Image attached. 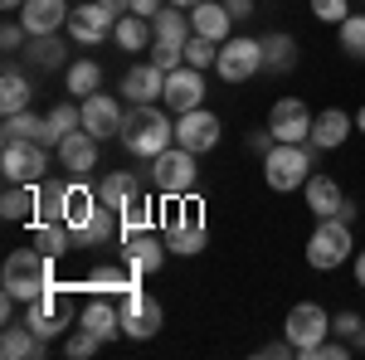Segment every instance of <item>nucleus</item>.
<instances>
[{
    "label": "nucleus",
    "instance_id": "obj_46",
    "mask_svg": "<svg viewBox=\"0 0 365 360\" xmlns=\"http://www.w3.org/2000/svg\"><path fill=\"white\" fill-rule=\"evenodd\" d=\"M312 15H317L322 25H341V20L351 15V5H346V0H312Z\"/></svg>",
    "mask_w": 365,
    "mask_h": 360
},
{
    "label": "nucleus",
    "instance_id": "obj_30",
    "mask_svg": "<svg viewBox=\"0 0 365 360\" xmlns=\"http://www.w3.org/2000/svg\"><path fill=\"white\" fill-rule=\"evenodd\" d=\"M151 34L161 39V44H190V15L180 10V5H161V15H151Z\"/></svg>",
    "mask_w": 365,
    "mask_h": 360
},
{
    "label": "nucleus",
    "instance_id": "obj_19",
    "mask_svg": "<svg viewBox=\"0 0 365 360\" xmlns=\"http://www.w3.org/2000/svg\"><path fill=\"white\" fill-rule=\"evenodd\" d=\"M122 103L117 98H108V93H93V98H83V132H93L98 141H108L122 132Z\"/></svg>",
    "mask_w": 365,
    "mask_h": 360
},
{
    "label": "nucleus",
    "instance_id": "obj_35",
    "mask_svg": "<svg viewBox=\"0 0 365 360\" xmlns=\"http://www.w3.org/2000/svg\"><path fill=\"white\" fill-rule=\"evenodd\" d=\"M151 39H156V34H151V20H141V15H122L117 29H113V44L122 54H141Z\"/></svg>",
    "mask_w": 365,
    "mask_h": 360
},
{
    "label": "nucleus",
    "instance_id": "obj_39",
    "mask_svg": "<svg viewBox=\"0 0 365 360\" xmlns=\"http://www.w3.org/2000/svg\"><path fill=\"white\" fill-rule=\"evenodd\" d=\"M29 98H34L29 78L20 68H5V78H0V112H5V117H10V112H25Z\"/></svg>",
    "mask_w": 365,
    "mask_h": 360
},
{
    "label": "nucleus",
    "instance_id": "obj_28",
    "mask_svg": "<svg viewBox=\"0 0 365 360\" xmlns=\"http://www.w3.org/2000/svg\"><path fill=\"white\" fill-rule=\"evenodd\" d=\"M297 39L292 34H282V29H273V34H263V73H292L297 68Z\"/></svg>",
    "mask_w": 365,
    "mask_h": 360
},
{
    "label": "nucleus",
    "instance_id": "obj_22",
    "mask_svg": "<svg viewBox=\"0 0 365 360\" xmlns=\"http://www.w3.org/2000/svg\"><path fill=\"white\" fill-rule=\"evenodd\" d=\"M351 132H356V117H351V112H341V108H327V112H317L307 141L317 146V151H336V146H346Z\"/></svg>",
    "mask_w": 365,
    "mask_h": 360
},
{
    "label": "nucleus",
    "instance_id": "obj_10",
    "mask_svg": "<svg viewBox=\"0 0 365 360\" xmlns=\"http://www.w3.org/2000/svg\"><path fill=\"white\" fill-rule=\"evenodd\" d=\"M195 151H185V146H166L156 161H151V180H156V190L161 195H190L195 190Z\"/></svg>",
    "mask_w": 365,
    "mask_h": 360
},
{
    "label": "nucleus",
    "instance_id": "obj_59",
    "mask_svg": "<svg viewBox=\"0 0 365 360\" xmlns=\"http://www.w3.org/2000/svg\"><path fill=\"white\" fill-rule=\"evenodd\" d=\"M361 346H365V326H361Z\"/></svg>",
    "mask_w": 365,
    "mask_h": 360
},
{
    "label": "nucleus",
    "instance_id": "obj_11",
    "mask_svg": "<svg viewBox=\"0 0 365 360\" xmlns=\"http://www.w3.org/2000/svg\"><path fill=\"white\" fill-rule=\"evenodd\" d=\"M117 312H122V336H132V341H151V336L161 331V302L151 297V292H141V287H132V292H122V297H113Z\"/></svg>",
    "mask_w": 365,
    "mask_h": 360
},
{
    "label": "nucleus",
    "instance_id": "obj_47",
    "mask_svg": "<svg viewBox=\"0 0 365 360\" xmlns=\"http://www.w3.org/2000/svg\"><path fill=\"white\" fill-rule=\"evenodd\" d=\"M361 326H365V317H356V312H341L336 322H331L336 336H361Z\"/></svg>",
    "mask_w": 365,
    "mask_h": 360
},
{
    "label": "nucleus",
    "instance_id": "obj_13",
    "mask_svg": "<svg viewBox=\"0 0 365 360\" xmlns=\"http://www.w3.org/2000/svg\"><path fill=\"white\" fill-rule=\"evenodd\" d=\"M113 29H117V15L103 0H88V5L68 10V39H78V44H103Z\"/></svg>",
    "mask_w": 365,
    "mask_h": 360
},
{
    "label": "nucleus",
    "instance_id": "obj_24",
    "mask_svg": "<svg viewBox=\"0 0 365 360\" xmlns=\"http://www.w3.org/2000/svg\"><path fill=\"white\" fill-rule=\"evenodd\" d=\"M49 351L44 336H34L29 322H5V336H0V356L5 360H39Z\"/></svg>",
    "mask_w": 365,
    "mask_h": 360
},
{
    "label": "nucleus",
    "instance_id": "obj_38",
    "mask_svg": "<svg viewBox=\"0 0 365 360\" xmlns=\"http://www.w3.org/2000/svg\"><path fill=\"white\" fill-rule=\"evenodd\" d=\"M63 78H68V93H73V98H93V93H103V68H98L93 58H73V63L63 68Z\"/></svg>",
    "mask_w": 365,
    "mask_h": 360
},
{
    "label": "nucleus",
    "instance_id": "obj_4",
    "mask_svg": "<svg viewBox=\"0 0 365 360\" xmlns=\"http://www.w3.org/2000/svg\"><path fill=\"white\" fill-rule=\"evenodd\" d=\"M312 141H278L268 156H263V180H268V190H302L307 185V175H312Z\"/></svg>",
    "mask_w": 365,
    "mask_h": 360
},
{
    "label": "nucleus",
    "instance_id": "obj_17",
    "mask_svg": "<svg viewBox=\"0 0 365 360\" xmlns=\"http://www.w3.org/2000/svg\"><path fill=\"white\" fill-rule=\"evenodd\" d=\"M58 166L68 170L73 180H88L93 170H98V137L93 132H68V137L58 141Z\"/></svg>",
    "mask_w": 365,
    "mask_h": 360
},
{
    "label": "nucleus",
    "instance_id": "obj_48",
    "mask_svg": "<svg viewBox=\"0 0 365 360\" xmlns=\"http://www.w3.org/2000/svg\"><path fill=\"white\" fill-rule=\"evenodd\" d=\"M312 360H346V336H341V341H322V346L312 351Z\"/></svg>",
    "mask_w": 365,
    "mask_h": 360
},
{
    "label": "nucleus",
    "instance_id": "obj_6",
    "mask_svg": "<svg viewBox=\"0 0 365 360\" xmlns=\"http://www.w3.org/2000/svg\"><path fill=\"white\" fill-rule=\"evenodd\" d=\"M307 263L317 268V273H331V268H341L346 258H356V239H351V224L346 220H322L317 229H312L307 239Z\"/></svg>",
    "mask_w": 365,
    "mask_h": 360
},
{
    "label": "nucleus",
    "instance_id": "obj_1",
    "mask_svg": "<svg viewBox=\"0 0 365 360\" xmlns=\"http://www.w3.org/2000/svg\"><path fill=\"white\" fill-rule=\"evenodd\" d=\"M117 141H122L132 156L156 161L166 146H175V122H170V117L156 108V103H132V108H127V117H122V132H117Z\"/></svg>",
    "mask_w": 365,
    "mask_h": 360
},
{
    "label": "nucleus",
    "instance_id": "obj_57",
    "mask_svg": "<svg viewBox=\"0 0 365 360\" xmlns=\"http://www.w3.org/2000/svg\"><path fill=\"white\" fill-rule=\"evenodd\" d=\"M166 5H180V10H195L200 0H166Z\"/></svg>",
    "mask_w": 365,
    "mask_h": 360
},
{
    "label": "nucleus",
    "instance_id": "obj_27",
    "mask_svg": "<svg viewBox=\"0 0 365 360\" xmlns=\"http://www.w3.org/2000/svg\"><path fill=\"white\" fill-rule=\"evenodd\" d=\"M229 25H234L229 5H215V0H200L195 10H190V29H195V34H205V39H215V44H225V39H229Z\"/></svg>",
    "mask_w": 365,
    "mask_h": 360
},
{
    "label": "nucleus",
    "instance_id": "obj_20",
    "mask_svg": "<svg viewBox=\"0 0 365 360\" xmlns=\"http://www.w3.org/2000/svg\"><path fill=\"white\" fill-rule=\"evenodd\" d=\"M68 10H73L68 0H25L15 15L25 20L29 34H58V29L68 25Z\"/></svg>",
    "mask_w": 365,
    "mask_h": 360
},
{
    "label": "nucleus",
    "instance_id": "obj_21",
    "mask_svg": "<svg viewBox=\"0 0 365 360\" xmlns=\"http://www.w3.org/2000/svg\"><path fill=\"white\" fill-rule=\"evenodd\" d=\"M122 98L127 103H161L166 98V73L146 58L137 68H127V78H122Z\"/></svg>",
    "mask_w": 365,
    "mask_h": 360
},
{
    "label": "nucleus",
    "instance_id": "obj_55",
    "mask_svg": "<svg viewBox=\"0 0 365 360\" xmlns=\"http://www.w3.org/2000/svg\"><path fill=\"white\" fill-rule=\"evenodd\" d=\"M103 5H108V10H113L117 20H122V15H132V0H103Z\"/></svg>",
    "mask_w": 365,
    "mask_h": 360
},
{
    "label": "nucleus",
    "instance_id": "obj_29",
    "mask_svg": "<svg viewBox=\"0 0 365 360\" xmlns=\"http://www.w3.org/2000/svg\"><path fill=\"white\" fill-rule=\"evenodd\" d=\"M98 215V190L88 185V180H68V200H63V224L78 234L88 220Z\"/></svg>",
    "mask_w": 365,
    "mask_h": 360
},
{
    "label": "nucleus",
    "instance_id": "obj_2",
    "mask_svg": "<svg viewBox=\"0 0 365 360\" xmlns=\"http://www.w3.org/2000/svg\"><path fill=\"white\" fill-rule=\"evenodd\" d=\"M161 239H166L170 253L190 258V253L205 249V200L195 190L190 195H166L161 205Z\"/></svg>",
    "mask_w": 365,
    "mask_h": 360
},
{
    "label": "nucleus",
    "instance_id": "obj_34",
    "mask_svg": "<svg viewBox=\"0 0 365 360\" xmlns=\"http://www.w3.org/2000/svg\"><path fill=\"white\" fill-rule=\"evenodd\" d=\"M137 195H141V180H137V175H127V170H113V175L98 180V200L113 205V210H127Z\"/></svg>",
    "mask_w": 365,
    "mask_h": 360
},
{
    "label": "nucleus",
    "instance_id": "obj_45",
    "mask_svg": "<svg viewBox=\"0 0 365 360\" xmlns=\"http://www.w3.org/2000/svg\"><path fill=\"white\" fill-rule=\"evenodd\" d=\"M29 44V29H25V20L15 15V20H5V29H0V49L5 54H15V49H25Z\"/></svg>",
    "mask_w": 365,
    "mask_h": 360
},
{
    "label": "nucleus",
    "instance_id": "obj_51",
    "mask_svg": "<svg viewBox=\"0 0 365 360\" xmlns=\"http://www.w3.org/2000/svg\"><path fill=\"white\" fill-rule=\"evenodd\" d=\"M225 5H229L234 20H249V15H253V0H225Z\"/></svg>",
    "mask_w": 365,
    "mask_h": 360
},
{
    "label": "nucleus",
    "instance_id": "obj_56",
    "mask_svg": "<svg viewBox=\"0 0 365 360\" xmlns=\"http://www.w3.org/2000/svg\"><path fill=\"white\" fill-rule=\"evenodd\" d=\"M20 5H25V0H0V10H10V15H15Z\"/></svg>",
    "mask_w": 365,
    "mask_h": 360
},
{
    "label": "nucleus",
    "instance_id": "obj_58",
    "mask_svg": "<svg viewBox=\"0 0 365 360\" xmlns=\"http://www.w3.org/2000/svg\"><path fill=\"white\" fill-rule=\"evenodd\" d=\"M356 132H365V108H361V112H356Z\"/></svg>",
    "mask_w": 365,
    "mask_h": 360
},
{
    "label": "nucleus",
    "instance_id": "obj_43",
    "mask_svg": "<svg viewBox=\"0 0 365 360\" xmlns=\"http://www.w3.org/2000/svg\"><path fill=\"white\" fill-rule=\"evenodd\" d=\"M146 58H151L161 73H170V68H180V63H185V44H161V39H151Z\"/></svg>",
    "mask_w": 365,
    "mask_h": 360
},
{
    "label": "nucleus",
    "instance_id": "obj_9",
    "mask_svg": "<svg viewBox=\"0 0 365 360\" xmlns=\"http://www.w3.org/2000/svg\"><path fill=\"white\" fill-rule=\"evenodd\" d=\"M258 68H263V39L229 34L225 44H220V63H215V73H220L225 83H249Z\"/></svg>",
    "mask_w": 365,
    "mask_h": 360
},
{
    "label": "nucleus",
    "instance_id": "obj_52",
    "mask_svg": "<svg viewBox=\"0 0 365 360\" xmlns=\"http://www.w3.org/2000/svg\"><path fill=\"white\" fill-rule=\"evenodd\" d=\"M15 302H20V297H10V292H0V322H15Z\"/></svg>",
    "mask_w": 365,
    "mask_h": 360
},
{
    "label": "nucleus",
    "instance_id": "obj_54",
    "mask_svg": "<svg viewBox=\"0 0 365 360\" xmlns=\"http://www.w3.org/2000/svg\"><path fill=\"white\" fill-rule=\"evenodd\" d=\"M351 268H356V287H361V292H365V249L356 253V258H351Z\"/></svg>",
    "mask_w": 365,
    "mask_h": 360
},
{
    "label": "nucleus",
    "instance_id": "obj_12",
    "mask_svg": "<svg viewBox=\"0 0 365 360\" xmlns=\"http://www.w3.org/2000/svg\"><path fill=\"white\" fill-rule=\"evenodd\" d=\"M220 137H225V122H220L210 108L175 112V146H185V151L205 156V151H215V146H220Z\"/></svg>",
    "mask_w": 365,
    "mask_h": 360
},
{
    "label": "nucleus",
    "instance_id": "obj_31",
    "mask_svg": "<svg viewBox=\"0 0 365 360\" xmlns=\"http://www.w3.org/2000/svg\"><path fill=\"white\" fill-rule=\"evenodd\" d=\"M29 244L44 253V258H63V253L73 249V229L68 224H29Z\"/></svg>",
    "mask_w": 365,
    "mask_h": 360
},
{
    "label": "nucleus",
    "instance_id": "obj_3",
    "mask_svg": "<svg viewBox=\"0 0 365 360\" xmlns=\"http://www.w3.org/2000/svg\"><path fill=\"white\" fill-rule=\"evenodd\" d=\"M54 258H44V253L34 249H15L5 258V268H0V287L10 292V297H20V302H34V297H44L49 287H54Z\"/></svg>",
    "mask_w": 365,
    "mask_h": 360
},
{
    "label": "nucleus",
    "instance_id": "obj_36",
    "mask_svg": "<svg viewBox=\"0 0 365 360\" xmlns=\"http://www.w3.org/2000/svg\"><path fill=\"white\" fill-rule=\"evenodd\" d=\"M34 205H39L34 185H5V195H0V215L10 224H29L34 220Z\"/></svg>",
    "mask_w": 365,
    "mask_h": 360
},
{
    "label": "nucleus",
    "instance_id": "obj_8",
    "mask_svg": "<svg viewBox=\"0 0 365 360\" xmlns=\"http://www.w3.org/2000/svg\"><path fill=\"white\" fill-rule=\"evenodd\" d=\"M327 331H331V317H327V307H317V302H297L287 312V322H282V336L297 346L302 360H312V351L327 341Z\"/></svg>",
    "mask_w": 365,
    "mask_h": 360
},
{
    "label": "nucleus",
    "instance_id": "obj_40",
    "mask_svg": "<svg viewBox=\"0 0 365 360\" xmlns=\"http://www.w3.org/2000/svg\"><path fill=\"white\" fill-rule=\"evenodd\" d=\"M44 117H49V141H54V151H58V141L83 127V103H78V108H73V103H58V108L44 112Z\"/></svg>",
    "mask_w": 365,
    "mask_h": 360
},
{
    "label": "nucleus",
    "instance_id": "obj_32",
    "mask_svg": "<svg viewBox=\"0 0 365 360\" xmlns=\"http://www.w3.org/2000/svg\"><path fill=\"white\" fill-rule=\"evenodd\" d=\"M39 205L29 224H63V200H68V180H39Z\"/></svg>",
    "mask_w": 365,
    "mask_h": 360
},
{
    "label": "nucleus",
    "instance_id": "obj_41",
    "mask_svg": "<svg viewBox=\"0 0 365 360\" xmlns=\"http://www.w3.org/2000/svg\"><path fill=\"white\" fill-rule=\"evenodd\" d=\"M336 39H341V54L365 58V15H346L336 25Z\"/></svg>",
    "mask_w": 365,
    "mask_h": 360
},
{
    "label": "nucleus",
    "instance_id": "obj_50",
    "mask_svg": "<svg viewBox=\"0 0 365 360\" xmlns=\"http://www.w3.org/2000/svg\"><path fill=\"white\" fill-rule=\"evenodd\" d=\"M161 5H166V0H132V15L151 20V15H161Z\"/></svg>",
    "mask_w": 365,
    "mask_h": 360
},
{
    "label": "nucleus",
    "instance_id": "obj_7",
    "mask_svg": "<svg viewBox=\"0 0 365 360\" xmlns=\"http://www.w3.org/2000/svg\"><path fill=\"white\" fill-rule=\"evenodd\" d=\"M44 170H49V146H39V141H5L0 146L5 185H39Z\"/></svg>",
    "mask_w": 365,
    "mask_h": 360
},
{
    "label": "nucleus",
    "instance_id": "obj_49",
    "mask_svg": "<svg viewBox=\"0 0 365 360\" xmlns=\"http://www.w3.org/2000/svg\"><path fill=\"white\" fill-rule=\"evenodd\" d=\"M273 146H278V137H273V132H253V137H249V151H263V156H268Z\"/></svg>",
    "mask_w": 365,
    "mask_h": 360
},
{
    "label": "nucleus",
    "instance_id": "obj_15",
    "mask_svg": "<svg viewBox=\"0 0 365 360\" xmlns=\"http://www.w3.org/2000/svg\"><path fill=\"white\" fill-rule=\"evenodd\" d=\"M132 287H141V273L127 263V258L93 263V273L83 277V292H93V297H122V292H132Z\"/></svg>",
    "mask_w": 365,
    "mask_h": 360
},
{
    "label": "nucleus",
    "instance_id": "obj_42",
    "mask_svg": "<svg viewBox=\"0 0 365 360\" xmlns=\"http://www.w3.org/2000/svg\"><path fill=\"white\" fill-rule=\"evenodd\" d=\"M185 63L200 68V73H205V68H215V63H220V44H215V39H205V34H190V44H185Z\"/></svg>",
    "mask_w": 365,
    "mask_h": 360
},
{
    "label": "nucleus",
    "instance_id": "obj_25",
    "mask_svg": "<svg viewBox=\"0 0 365 360\" xmlns=\"http://www.w3.org/2000/svg\"><path fill=\"white\" fill-rule=\"evenodd\" d=\"M0 141H39V146H49L54 151V141H49V117H39V112H10L5 122H0Z\"/></svg>",
    "mask_w": 365,
    "mask_h": 360
},
{
    "label": "nucleus",
    "instance_id": "obj_33",
    "mask_svg": "<svg viewBox=\"0 0 365 360\" xmlns=\"http://www.w3.org/2000/svg\"><path fill=\"white\" fill-rule=\"evenodd\" d=\"M146 229H161V205L141 190L137 200L122 210V239H127V234H146Z\"/></svg>",
    "mask_w": 365,
    "mask_h": 360
},
{
    "label": "nucleus",
    "instance_id": "obj_18",
    "mask_svg": "<svg viewBox=\"0 0 365 360\" xmlns=\"http://www.w3.org/2000/svg\"><path fill=\"white\" fill-rule=\"evenodd\" d=\"M166 253L170 249H166V239H161L156 229H146V234H127V239H122V258H127L141 277H146V273H161Z\"/></svg>",
    "mask_w": 365,
    "mask_h": 360
},
{
    "label": "nucleus",
    "instance_id": "obj_23",
    "mask_svg": "<svg viewBox=\"0 0 365 360\" xmlns=\"http://www.w3.org/2000/svg\"><path fill=\"white\" fill-rule=\"evenodd\" d=\"M78 326H83V331H93L103 346H108V341H117V336H122V312H117L113 297H93V302L78 312Z\"/></svg>",
    "mask_w": 365,
    "mask_h": 360
},
{
    "label": "nucleus",
    "instance_id": "obj_44",
    "mask_svg": "<svg viewBox=\"0 0 365 360\" xmlns=\"http://www.w3.org/2000/svg\"><path fill=\"white\" fill-rule=\"evenodd\" d=\"M98 351H103V341H98L93 331H83V326L68 331V341H63V356L68 360H88V356H98Z\"/></svg>",
    "mask_w": 365,
    "mask_h": 360
},
{
    "label": "nucleus",
    "instance_id": "obj_53",
    "mask_svg": "<svg viewBox=\"0 0 365 360\" xmlns=\"http://www.w3.org/2000/svg\"><path fill=\"white\" fill-rule=\"evenodd\" d=\"M356 215H361V210H356V200L346 195V200H341V210H336V220H346V224H351V220H356Z\"/></svg>",
    "mask_w": 365,
    "mask_h": 360
},
{
    "label": "nucleus",
    "instance_id": "obj_26",
    "mask_svg": "<svg viewBox=\"0 0 365 360\" xmlns=\"http://www.w3.org/2000/svg\"><path fill=\"white\" fill-rule=\"evenodd\" d=\"M302 195H307V210L317 215V220H336L341 200H346V190H341V185L331 180V175H307Z\"/></svg>",
    "mask_w": 365,
    "mask_h": 360
},
{
    "label": "nucleus",
    "instance_id": "obj_37",
    "mask_svg": "<svg viewBox=\"0 0 365 360\" xmlns=\"http://www.w3.org/2000/svg\"><path fill=\"white\" fill-rule=\"evenodd\" d=\"M63 39L58 34H29V63L39 68V73H54V68H63Z\"/></svg>",
    "mask_w": 365,
    "mask_h": 360
},
{
    "label": "nucleus",
    "instance_id": "obj_14",
    "mask_svg": "<svg viewBox=\"0 0 365 360\" xmlns=\"http://www.w3.org/2000/svg\"><path fill=\"white\" fill-rule=\"evenodd\" d=\"M312 122H317V112H312L302 98H278L273 112H268V132L278 141H307Z\"/></svg>",
    "mask_w": 365,
    "mask_h": 360
},
{
    "label": "nucleus",
    "instance_id": "obj_5",
    "mask_svg": "<svg viewBox=\"0 0 365 360\" xmlns=\"http://www.w3.org/2000/svg\"><path fill=\"white\" fill-rule=\"evenodd\" d=\"M25 322L34 326V336H44V341H54L58 331H68V322H78V312H73V287H68V282H54L44 297L25 302Z\"/></svg>",
    "mask_w": 365,
    "mask_h": 360
},
{
    "label": "nucleus",
    "instance_id": "obj_16",
    "mask_svg": "<svg viewBox=\"0 0 365 360\" xmlns=\"http://www.w3.org/2000/svg\"><path fill=\"white\" fill-rule=\"evenodd\" d=\"M170 112H190V108H205V73L180 63L166 73V98H161Z\"/></svg>",
    "mask_w": 365,
    "mask_h": 360
}]
</instances>
